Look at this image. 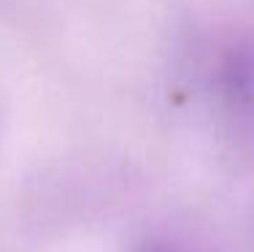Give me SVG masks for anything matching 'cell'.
<instances>
[{
	"label": "cell",
	"mask_w": 254,
	"mask_h": 252,
	"mask_svg": "<svg viewBox=\"0 0 254 252\" xmlns=\"http://www.w3.org/2000/svg\"><path fill=\"white\" fill-rule=\"evenodd\" d=\"M135 252H184V250H179L173 242H165V239H146V242L138 244Z\"/></svg>",
	"instance_id": "cell-1"
}]
</instances>
